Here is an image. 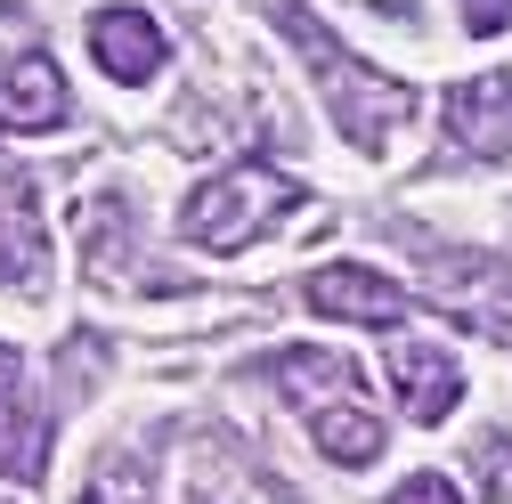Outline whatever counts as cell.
Returning <instances> with one entry per match:
<instances>
[{
	"label": "cell",
	"mask_w": 512,
	"mask_h": 504,
	"mask_svg": "<svg viewBox=\"0 0 512 504\" xmlns=\"http://www.w3.org/2000/svg\"><path fill=\"white\" fill-rule=\"evenodd\" d=\"M277 391L309 415V431H317V448H326L334 464H374L382 456V423H374V407L358 399V366L350 358H326V350H277Z\"/></svg>",
	"instance_id": "2"
},
{
	"label": "cell",
	"mask_w": 512,
	"mask_h": 504,
	"mask_svg": "<svg viewBox=\"0 0 512 504\" xmlns=\"http://www.w3.org/2000/svg\"><path fill=\"white\" fill-rule=\"evenodd\" d=\"M0 122L9 131H57L66 122V74L49 49H0Z\"/></svg>",
	"instance_id": "6"
},
{
	"label": "cell",
	"mask_w": 512,
	"mask_h": 504,
	"mask_svg": "<svg viewBox=\"0 0 512 504\" xmlns=\"http://www.w3.org/2000/svg\"><path fill=\"white\" fill-rule=\"evenodd\" d=\"M41 464H49V415L33 407L25 374L0 366V472L9 480H41Z\"/></svg>",
	"instance_id": "10"
},
{
	"label": "cell",
	"mask_w": 512,
	"mask_h": 504,
	"mask_svg": "<svg viewBox=\"0 0 512 504\" xmlns=\"http://www.w3.org/2000/svg\"><path fill=\"white\" fill-rule=\"evenodd\" d=\"M90 57H98L114 82H155L163 57H171V41H163V25L139 17V9H98V17H90Z\"/></svg>",
	"instance_id": "7"
},
{
	"label": "cell",
	"mask_w": 512,
	"mask_h": 504,
	"mask_svg": "<svg viewBox=\"0 0 512 504\" xmlns=\"http://www.w3.org/2000/svg\"><path fill=\"white\" fill-rule=\"evenodd\" d=\"M309 309L317 318H350V326H399L407 318V293L382 277V269H358V261H326L309 269Z\"/></svg>",
	"instance_id": "5"
},
{
	"label": "cell",
	"mask_w": 512,
	"mask_h": 504,
	"mask_svg": "<svg viewBox=\"0 0 512 504\" xmlns=\"http://www.w3.org/2000/svg\"><path fill=\"white\" fill-rule=\"evenodd\" d=\"M0 366H9V358H0Z\"/></svg>",
	"instance_id": "15"
},
{
	"label": "cell",
	"mask_w": 512,
	"mask_h": 504,
	"mask_svg": "<svg viewBox=\"0 0 512 504\" xmlns=\"http://www.w3.org/2000/svg\"><path fill=\"white\" fill-rule=\"evenodd\" d=\"M391 391H399V415L407 423H447V407L464 399V366L447 358V350H431V342H415V350L391 358Z\"/></svg>",
	"instance_id": "9"
},
{
	"label": "cell",
	"mask_w": 512,
	"mask_h": 504,
	"mask_svg": "<svg viewBox=\"0 0 512 504\" xmlns=\"http://www.w3.org/2000/svg\"><path fill=\"white\" fill-rule=\"evenodd\" d=\"M285 33H293V49L309 57V74H317V90H326L342 139L366 147V155H382V147H391V131L407 122V82H391V74H374L366 57H350L309 9H285Z\"/></svg>",
	"instance_id": "1"
},
{
	"label": "cell",
	"mask_w": 512,
	"mask_h": 504,
	"mask_svg": "<svg viewBox=\"0 0 512 504\" xmlns=\"http://www.w3.org/2000/svg\"><path fill=\"white\" fill-rule=\"evenodd\" d=\"M480 488L488 496H512V439H496V431L480 439Z\"/></svg>",
	"instance_id": "12"
},
{
	"label": "cell",
	"mask_w": 512,
	"mask_h": 504,
	"mask_svg": "<svg viewBox=\"0 0 512 504\" xmlns=\"http://www.w3.org/2000/svg\"><path fill=\"white\" fill-rule=\"evenodd\" d=\"M391 504H464V496H456V488H447L439 472H423V480H407V488H399Z\"/></svg>",
	"instance_id": "13"
},
{
	"label": "cell",
	"mask_w": 512,
	"mask_h": 504,
	"mask_svg": "<svg viewBox=\"0 0 512 504\" xmlns=\"http://www.w3.org/2000/svg\"><path fill=\"white\" fill-rule=\"evenodd\" d=\"M456 9H464V25H472V33H504L512 0H456Z\"/></svg>",
	"instance_id": "14"
},
{
	"label": "cell",
	"mask_w": 512,
	"mask_h": 504,
	"mask_svg": "<svg viewBox=\"0 0 512 504\" xmlns=\"http://www.w3.org/2000/svg\"><path fill=\"white\" fill-rule=\"evenodd\" d=\"M82 504H147V472H139L131 456H106V464L90 472V488H82Z\"/></svg>",
	"instance_id": "11"
},
{
	"label": "cell",
	"mask_w": 512,
	"mask_h": 504,
	"mask_svg": "<svg viewBox=\"0 0 512 504\" xmlns=\"http://www.w3.org/2000/svg\"><path fill=\"white\" fill-rule=\"evenodd\" d=\"M0 285H17L25 301L49 285V236L33 212V179L17 163H0Z\"/></svg>",
	"instance_id": "4"
},
{
	"label": "cell",
	"mask_w": 512,
	"mask_h": 504,
	"mask_svg": "<svg viewBox=\"0 0 512 504\" xmlns=\"http://www.w3.org/2000/svg\"><path fill=\"white\" fill-rule=\"evenodd\" d=\"M293 204H301V187H293L285 171H269V163H228V171H212L196 196H187L179 228H187V244H204V252H244L252 236H261L269 220H285Z\"/></svg>",
	"instance_id": "3"
},
{
	"label": "cell",
	"mask_w": 512,
	"mask_h": 504,
	"mask_svg": "<svg viewBox=\"0 0 512 504\" xmlns=\"http://www.w3.org/2000/svg\"><path fill=\"white\" fill-rule=\"evenodd\" d=\"M447 139L464 155H512V74H480L447 98Z\"/></svg>",
	"instance_id": "8"
}]
</instances>
